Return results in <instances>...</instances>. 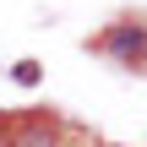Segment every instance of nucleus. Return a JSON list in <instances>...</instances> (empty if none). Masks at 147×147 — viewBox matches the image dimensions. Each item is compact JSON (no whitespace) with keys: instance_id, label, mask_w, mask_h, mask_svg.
<instances>
[{"instance_id":"obj_1","label":"nucleus","mask_w":147,"mask_h":147,"mask_svg":"<svg viewBox=\"0 0 147 147\" xmlns=\"http://www.w3.org/2000/svg\"><path fill=\"white\" fill-rule=\"evenodd\" d=\"M109 44H115L120 55H142V44H147V33H115Z\"/></svg>"},{"instance_id":"obj_2","label":"nucleus","mask_w":147,"mask_h":147,"mask_svg":"<svg viewBox=\"0 0 147 147\" xmlns=\"http://www.w3.org/2000/svg\"><path fill=\"white\" fill-rule=\"evenodd\" d=\"M11 76H16L22 87H33V82H38V60H16V65H11Z\"/></svg>"}]
</instances>
